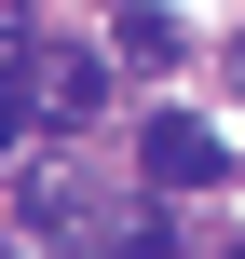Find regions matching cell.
Listing matches in <instances>:
<instances>
[{"label":"cell","mask_w":245,"mask_h":259,"mask_svg":"<svg viewBox=\"0 0 245 259\" xmlns=\"http://www.w3.org/2000/svg\"><path fill=\"white\" fill-rule=\"evenodd\" d=\"M232 259H245V246H232Z\"/></svg>","instance_id":"8992f818"},{"label":"cell","mask_w":245,"mask_h":259,"mask_svg":"<svg viewBox=\"0 0 245 259\" xmlns=\"http://www.w3.org/2000/svg\"><path fill=\"white\" fill-rule=\"evenodd\" d=\"M123 55H136V68H177V14L136 0V14H123Z\"/></svg>","instance_id":"3957f363"},{"label":"cell","mask_w":245,"mask_h":259,"mask_svg":"<svg viewBox=\"0 0 245 259\" xmlns=\"http://www.w3.org/2000/svg\"><path fill=\"white\" fill-rule=\"evenodd\" d=\"M136 164H150V191H218V178H232V150H218V123H205V109H150Z\"/></svg>","instance_id":"6da1fadb"},{"label":"cell","mask_w":245,"mask_h":259,"mask_svg":"<svg viewBox=\"0 0 245 259\" xmlns=\"http://www.w3.org/2000/svg\"><path fill=\"white\" fill-rule=\"evenodd\" d=\"M14 123H27V82H0V164H14Z\"/></svg>","instance_id":"277c9868"},{"label":"cell","mask_w":245,"mask_h":259,"mask_svg":"<svg viewBox=\"0 0 245 259\" xmlns=\"http://www.w3.org/2000/svg\"><path fill=\"white\" fill-rule=\"evenodd\" d=\"M41 96H55V123H95V109H109V68H95V55H68Z\"/></svg>","instance_id":"7a4b0ae2"},{"label":"cell","mask_w":245,"mask_h":259,"mask_svg":"<svg viewBox=\"0 0 245 259\" xmlns=\"http://www.w3.org/2000/svg\"><path fill=\"white\" fill-rule=\"evenodd\" d=\"M0 259H14V246H0Z\"/></svg>","instance_id":"5b68a950"}]
</instances>
